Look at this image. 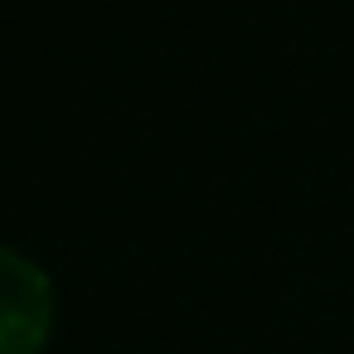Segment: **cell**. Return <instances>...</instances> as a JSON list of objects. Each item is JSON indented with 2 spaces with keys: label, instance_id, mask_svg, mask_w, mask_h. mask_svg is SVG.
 <instances>
[{
  "label": "cell",
  "instance_id": "1",
  "mask_svg": "<svg viewBox=\"0 0 354 354\" xmlns=\"http://www.w3.org/2000/svg\"><path fill=\"white\" fill-rule=\"evenodd\" d=\"M54 330V281L49 272L0 243V354H39Z\"/></svg>",
  "mask_w": 354,
  "mask_h": 354
}]
</instances>
